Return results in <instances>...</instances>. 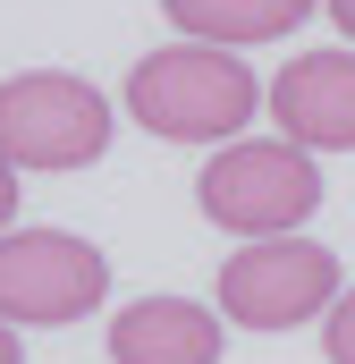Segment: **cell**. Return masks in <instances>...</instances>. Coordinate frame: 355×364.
<instances>
[{"label":"cell","mask_w":355,"mask_h":364,"mask_svg":"<svg viewBox=\"0 0 355 364\" xmlns=\"http://www.w3.org/2000/svg\"><path fill=\"white\" fill-rule=\"evenodd\" d=\"M102 288H110L102 246L68 237V229H9L0 237V322L9 331L17 322L60 331V322H77V314L102 305Z\"/></svg>","instance_id":"5b68a950"},{"label":"cell","mask_w":355,"mask_h":364,"mask_svg":"<svg viewBox=\"0 0 355 364\" xmlns=\"http://www.w3.org/2000/svg\"><path fill=\"white\" fill-rule=\"evenodd\" d=\"M195 203H203V220H220L246 246L296 237V220L322 203V170L296 144H220L195 178Z\"/></svg>","instance_id":"7a4b0ae2"},{"label":"cell","mask_w":355,"mask_h":364,"mask_svg":"<svg viewBox=\"0 0 355 364\" xmlns=\"http://www.w3.org/2000/svg\"><path fill=\"white\" fill-rule=\"evenodd\" d=\"M322 305H339V255L313 237H263L220 263V314L246 331H296Z\"/></svg>","instance_id":"277c9868"},{"label":"cell","mask_w":355,"mask_h":364,"mask_svg":"<svg viewBox=\"0 0 355 364\" xmlns=\"http://www.w3.org/2000/svg\"><path fill=\"white\" fill-rule=\"evenodd\" d=\"M322 348H330V364H355V288H339V305H330V331H322Z\"/></svg>","instance_id":"9c48e42d"},{"label":"cell","mask_w":355,"mask_h":364,"mask_svg":"<svg viewBox=\"0 0 355 364\" xmlns=\"http://www.w3.org/2000/svg\"><path fill=\"white\" fill-rule=\"evenodd\" d=\"M271 119L296 153H355V51H305L271 77Z\"/></svg>","instance_id":"8992f818"},{"label":"cell","mask_w":355,"mask_h":364,"mask_svg":"<svg viewBox=\"0 0 355 364\" xmlns=\"http://www.w3.org/2000/svg\"><path fill=\"white\" fill-rule=\"evenodd\" d=\"M0 364H17V331L9 322H0Z\"/></svg>","instance_id":"7c38bea8"},{"label":"cell","mask_w":355,"mask_h":364,"mask_svg":"<svg viewBox=\"0 0 355 364\" xmlns=\"http://www.w3.org/2000/svg\"><path fill=\"white\" fill-rule=\"evenodd\" d=\"M330 17H339V34L355 43V0H330Z\"/></svg>","instance_id":"8fae6325"},{"label":"cell","mask_w":355,"mask_h":364,"mask_svg":"<svg viewBox=\"0 0 355 364\" xmlns=\"http://www.w3.org/2000/svg\"><path fill=\"white\" fill-rule=\"evenodd\" d=\"M9 220H17V170L0 161V237H9Z\"/></svg>","instance_id":"30bf717a"},{"label":"cell","mask_w":355,"mask_h":364,"mask_svg":"<svg viewBox=\"0 0 355 364\" xmlns=\"http://www.w3.org/2000/svg\"><path fill=\"white\" fill-rule=\"evenodd\" d=\"M254 102H263L254 68L237 51H212V43H170V51L136 60V77H127L136 127H153L170 144H229L254 119Z\"/></svg>","instance_id":"6da1fadb"},{"label":"cell","mask_w":355,"mask_h":364,"mask_svg":"<svg viewBox=\"0 0 355 364\" xmlns=\"http://www.w3.org/2000/svg\"><path fill=\"white\" fill-rule=\"evenodd\" d=\"M110 364H220V314L195 296H136L110 322Z\"/></svg>","instance_id":"52a82bcc"},{"label":"cell","mask_w":355,"mask_h":364,"mask_svg":"<svg viewBox=\"0 0 355 364\" xmlns=\"http://www.w3.org/2000/svg\"><path fill=\"white\" fill-rule=\"evenodd\" d=\"M161 9H170V26L186 43H212V51H229V43H279V34H296L313 17V0H161Z\"/></svg>","instance_id":"ba28073f"},{"label":"cell","mask_w":355,"mask_h":364,"mask_svg":"<svg viewBox=\"0 0 355 364\" xmlns=\"http://www.w3.org/2000/svg\"><path fill=\"white\" fill-rule=\"evenodd\" d=\"M110 144V102L68 68H26L0 85V161L9 170H85Z\"/></svg>","instance_id":"3957f363"}]
</instances>
